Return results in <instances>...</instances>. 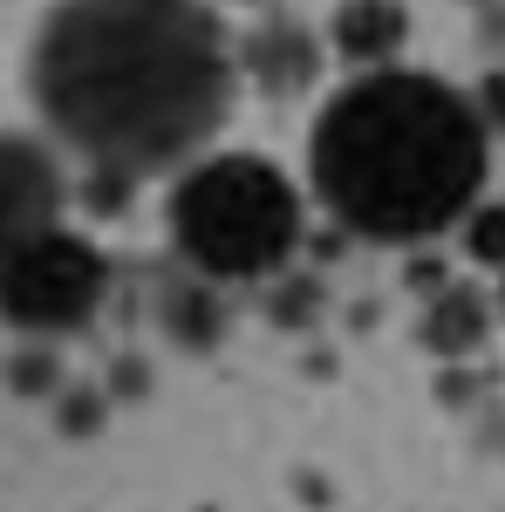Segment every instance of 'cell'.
I'll return each mask as SVG.
<instances>
[{"label": "cell", "instance_id": "obj_1", "mask_svg": "<svg viewBox=\"0 0 505 512\" xmlns=\"http://www.w3.org/2000/svg\"><path fill=\"white\" fill-rule=\"evenodd\" d=\"M28 82L55 137L110 178L185 164L233 110V55L198 0H62Z\"/></svg>", "mask_w": 505, "mask_h": 512}, {"label": "cell", "instance_id": "obj_2", "mask_svg": "<svg viewBox=\"0 0 505 512\" xmlns=\"http://www.w3.org/2000/svg\"><path fill=\"white\" fill-rule=\"evenodd\" d=\"M314 192L362 239L417 246L458 226L485 185V117L410 69H369L314 123Z\"/></svg>", "mask_w": 505, "mask_h": 512}, {"label": "cell", "instance_id": "obj_3", "mask_svg": "<svg viewBox=\"0 0 505 512\" xmlns=\"http://www.w3.org/2000/svg\"><path fill=\"white\" fill-rule=\"evenodd\" d=\"M171 239L212 280H260L301 239V198L267 158H205L171 192Z\"/></svg>", "mask_w": 505, "mask_h": 512}, {"label": "cell", "instance_id": "obj_4", "mask_svg": "<svg viewBox=\"0 0 505 512\" xmlns=\"http://www.w3.org/2000/svg\"><path fill=\"white\" fill-rule=\"evenodd\" d=\"M110 260L82 233L41 226L0 253V315L28 335H69L103 308Z\"/></svg>", "mask_w": 505, "mask_h": 512}, {"label": "cell", "instance_id": "obj_5", "mask_svg": "<svg viewBox=\"0 0 505 512\" xmlns=\"http://www.w3.org/2000/svg\"><path fill=\"white\" fill-rule=\"evenodd\" d=\"M62 212V178H55V158L28 144V137H0V253L14 239L55 226Z\"/></svg>", "mask_w": 505, "mask_h": 512}, {"label": "cell", "instance_id": "obj_6", "mask_svg": "<svg viewBox=\"0 0 505 512\" xmlns=\"http://www.w3.org/2000/svg\"><path fill=\"white\" fill-rule=\"evenodd\" d=\"M403 35H410V21H403L396 0H342V14H335V48L362 69L389 62L403 48Z\"/></svg>", "mask_w": 505, "mask_h": 512}, {"label": "cell", "instance_id": "obj_7", "mask_svg": "<svg viewBox=\"0 0 505 512\" xmlns=\"http://www.w3.org/2000/svg\"><path fill=\"white\" fill-rule=\"evenodd\" d=\"M246 69H253V82L260 89H273V96H287V89H301V82L314 76V41L301 21H267L260 35L246 41Z\"/></svg>", "mask_w": 505, "mask_h": 512}, {"label": "cell", "instance_id": "obj_8", "mask_svg": "<svg viewBox=\"0 0 505 512\" xmlns=\"http://www.w3.org/2000/svg\"><path fill=\"white\" fill-rule=\"evenodd\" d=\"M478 328H485V308H478L471 294H451V301L437 308V321H430V342H437V349H471Z\"/></svg>", "mask_w": 505, "mask_h": 512}, {"label": "cell", "instance_id": "obj_9", "mask_svg": "<svg viewBox=\"0 0 505 512\" xmlns=\"http://www.w3.org/2000/svg\"><path fill=\"white\" fill-rule=\"evenodd\" d=\"M471 253L478 260H505V212H478L471 219Z\"/></svg>", "mask_w": 505, "mask_h": 512}]
</instances>
